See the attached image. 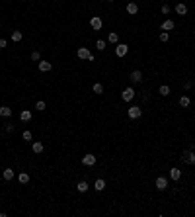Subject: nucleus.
<instances>
[{"label": "nucleus", "mask_w": 195, "mask_h": 217, "mask_svg": "<svg viewBox=\"0 0 195 217\" xmlns=\"http://www.w3.org/2000/svg\"><path fill=\"white\" fill-rule=\"evenodd\" d=\"M182 161L185 162V164H195V153H193V149H187V151H183V155H182Z\"/></svg>", "instance_id": "nucleus-1"}, {"label": "nucleus", "mask_w": 195, "mask_h": 217, "mask_svg": "<svg viewBox=\"0 0 195 217\" xmlns=\"http://www.w3.org/2000/svg\"><path fill=\"white\" fill-rule=\"evenodd\" d=\"M127 53H129V45L127 43H117V45H115V55H117L119 59H123Z\"/></svg>", "instance_id": "nucleus-2"}, {"label": "nucleus", "mask_w": 195, "mask_h": 217, "mask_svg": "<svg viewBox=\"0 0 195 217\" xmlns=\"http://www.w3.org/2000/svg\"><path fill=\"white\" fill-rule=\"evenodd\" d=\"M102 26H104V22H102V18H100V16H92L90 18V27H92L94 31H100V30H102Z\"/></svg>", "instance_id": "nucleus-3"}, {"label": "nucleus", "mask_w": 195, "mask_h": 217, "mask_svg": "<svg viewBox=\"0 0 195 217\" xmlns=\"http://www.w3.org/2000/svg\"><path fill=\"white\" fill-rule=\"evenodd\" d=\"M127 113H129V119H139L142 115V110H141V106H131Z\"/></svg>", "instance_id": "nucleus-4"}, {"label": "nucleus", "mask_w": 195, "mask_h": 217, "mask_svg": "<svg viewBox=\"0 0 195 217\" xmlns=\"http://www.w3.org/2000/svg\"><path fill=\"white\" fill-rule=\"evenodd\" d=\"M96 162H98V157L92 155V153H88V155L82 157V164H84V166H94Z\"/></svg>", "instance_id": "nucleus-5"}, {"label": "nucleus", "mask_w": 195, "mask_h": 217, "mask_svg": "<svg viewBox=\"0 0 195 217\" xmlns=\"http://www.w3.org/2000/svg\"><path fill=\"white\" fill-rule=\"evenodd\" d=\"M133 98H135V88H131V86L121 92V100H123V102H131Z\"/></svg>", "instance_id": "nucleus-6"}, {"label": "nucleus", "mask_w": 195, "mask_h": 217, "mask_svg": "<svg viewBox=\"0 0 195 217\" xmlns=\"http://www.w3.org/2000/svg\"><path fill=\"white\" fill-rule=\"evenodd\" d=\"M90 55H92V53H90V49H88V47H78V49H76V57H78L80 61H84V59L88 61V57H90Z\"/></svg>", "instance_id": "nucleus-7"}, {"label": "nucleus", "mask_w": 195, "mask_h": 217, "mask_svg": "<svg viewBox=\"0 0 195 217\" xmlns=\"http://www.w3.org/2000/svg\"><path fill=\"white\" fill-rule=\"evenodd\" d=\"M154 186H156V190L164 192L166 188H168V178H164V176H158V178H156V182H154Z\"/></svg>", "instance_id": "nucleus-8"}, {"label": "nucleus", "mask_w": 195, "mask_h": 217, "mask_svg": "<svg viewBox=\"0 0 195 217\" xmlns=\"http://www.w3.org/2000/svg\"><path fill=\"white\" fill-rule=\"evenodd\" d=\"M172 30H176V22L174 20H164L162 26H160V31H172Z\"/></svg>", "instance_id": "nucleus-9"}, {"label": "nucleus", "mask_w": 195, "mask_h": 217, "mask_svg": "<svg viewBox=\"0 0 195 217\" xmlns=\"http://www.w3.org/2000/svg\"><path fill=\"white\" fill-rule=\"evenodd\" d=\"M43 149H45V145H43L41 141H33V143H31V151H33L35 155H41Z\"/></svg>", "instance_id": "nucleus-10"}, {"label": "nucleus", "mask_w": 195, "mask_h": 217, "mask_svg": "<svg viewBox=\"0 0 195 217\" xmlns=\"http://www.w3.org/2000/svg\"><path fill=\"white\" fill-rule=\"evenodd\" d=\"M39 70H41V72H51V70H53L51 61H39Z\"/></svg>", "instance_id": "nucleus-11"}, {"label": "nucleus", "mask_w": 195, "mask_h": 217, "mask_svg": "<svg viewBox=\"0 0 195 217\" xmlns=\"http://www.w3.org/2000/svg\"><path fill=\"white\" fill-rule=\"evenodd\" d=\"M94 190H96V192H104L105 190V180L104 178H96V182H94Z\"/></svg>", "instance_id": "nucleus-12"}, {"label": "nucleus", "mask_w": 195, "mask_h": 217, "mask_svg": "<svg viewBox=\"0 0 195 217\" xmlns=\"http://www.w3.org/2000/svg\"><path fill=\"white\" fill-rule=\"evenodd\" d=\"M125 10H127V14H131V16H135V14L139 12V4H137V2H129V4L125 6Z\"/></svg>", "instance_id": "nucleus-13"}, {"label": "nucleus", "mask_w": 195, "mask_h": 217, "mask_svg": "<svg viewBox=\"0 0 195 217\" xmlns=\"http://www.w3.org/2000/svg\"><path fill=\"white\" fill-rule=\"evenodd\" d=\"M179 178H182V170H179V168H176V166H174V168H170V180L178 182Z\"/></svg>", "instance_id": "nucleus-14"}, {"label": "nucleus", "mask_w": 195, "mask_h": 217, "mask_svg": "<svg viewBox=\"0 0 195 217\" xmlns=\"http://www.w3.org/2000/svg\"><path fill=\"white\" fill-rule=\"evenodd\" d=\"M129 78H131V82H141L142 80V72L137 69V70H133L131 75H129Z\"/></svg>", "instance_id": "nucleus-15"}, {"label": "nucleus", "mask_w": 195, "mask_h": 217, "mask_svg": "<svg viewBox=\"0 0 195 217\" xmlns=\"http://www.w3.org/2000/svg\"><path fill=\"white\" fill-rule=\"evenodd\" d=\"M76 190L80 192V194H84V192H88V190H90V184L86 182V180H80V182L76 184Z\"/></svg>", "instance_id": "nucleus-16"}, {"label": "nucleus", "mask_w": 195, "mask_h": 217, "mask_svg": "<svg viewBox=\"0 0 195 217\" xmlns=\"http://www.w3.org/2000/svg\"><path fill=\"white\" fill-rule=\"evenodd\" d=\"M20 119L26 121V123H27V121H31V112L30 110H21L20 112Z\"/></svg>", "instance_id": "nucleus-17"}, {"label": "nucleus", "mask_w": 195, "mask_h": 217, "mask_svg": "<svg viewBox=\"0 0 195 217\" xmlns=\"http://www.w3.org/2000/svg\"><path fill=\"white\" fill-rule=\"evenodd\" d=\"M176 14H179V16H185V14H187V6H185L183 2L176 4Z\"/></svg>", "instance_id": "nucleus-18"}, {"label": "nucleus", "mask_w": 195, "mask_h": 217, "mask_svg": "<svg viewBox=\"0 0 195 217\" xmlns=\"http://www.w3.org/2000/svg\"><path fill=\"white\" fill-rule=\"evenodd\" d=\"M14 176H16L14 168H4V172H2V178H4V180H12Z\"/></svg>", "instance_id": "nucleus-19"}, {"label": "nucleus", "mask_w": 195, "mask_h": 217, "mask_svg": "<svg viewBox=\"0 0 195 217\" xmlns=\"http://www.w3.org/2000/svg\"><path fill=\"white\" fill-rule=\"evenodd\" d=\"M107 41L113 43V45H117V43H119V35L115 31H109V33H107Z\"/></svg>", "instance_id": "nucleus-20"}, {"label": "nucleus", "mask_w": 195, "mask_h": 217, "mask_svg": "<svg viewBox=\"0 0 195 217\" xmlns=\"http://www.w3.org/2000/svg\"><path fill=\"white\" fill-rule=\"evenodd\" d=\"M179 106H182V108H189L191 106V98L189 96H182V98H179Z\"/></svg>", "instance_id": "nucleus-21"}, {"label": "nucleus", "mask_w": 195, "mask_h": 217, "mask_svg": "<svg viewBox=\"0 0 195 217\" xmlns=\"http://www.w3.org/2000/svg\"><path fill=\"white\" fill-rule=\"evenodd\" d=\"M10 115H12V110H10L8 106H2V108H0V118H10Z\"/></svg>", "instance_id": "nucleus-22"}, {"label": "nucleus", "mask_w": 195, "mask_h": 217, "mask_svg": "<svg viewBox=\"0 0 195 217\" xmlns=\"http://www.w3.org/2000/svg\"><path fill=\"white\" fill-rule=\"evenodd\" d=\"M18 180H20V184H27V182H30V174H27V172H20Z\"/></svg>", "instance_id": "nucleus-23"}, {"label": "nucleus", "mask_w": 195, "mask_h": 217, "mask_svg": "<svg viewBox=\"0 0 195 217\" xmlns=\"http://www.w3.org/2000/svg\"><path fill=\"white\" fill-rule=\"evenodd\" d=\"M158 92H160V96H164V98L170 96V86H168V84H162L160 88H158Z\"/></svg>", "instance_id": "nucleus-24"}, {"label": "nucleus", "mask_w": 195, "mask_h": 217, "mask_svg": "<svg viewBox=\"0 0 195 217\" xmlns=\"http://www.w3.org/2000/svg\"><path fill=\"white\" fill-rule=\"evenodd\" d=\"M21 139H24V141H33V133L30 131V129H26V131L21 133Z\"/></svg>", "instance_id": "nucleus-25"}, {"label": "nucleus", "mask_w": 195, "mask_h": 217, "mask_svg": "<svg viewBox=\"0 0 195 217\" xmlns=\"http://www.w3.org/2000/svg\"><path fill=\"white\" fill-rule=\"evenodd\" d=\"M92 90L96 92V94H104V84L102 82H96V84L92 86Z\"/></svg>", "instance_id": "nucleus-26"}, {"label": "nucleus", "mask_w": 195, "mask_h": 217, "mask_svg": "<svg viewBox=\"0 0 195 217\" xmlns=\"http://www.w3.org/2000/svg\"><path fill=\"white\" fill-rule=\"evenodd\" d=\"M96 47H98V51H104V49L107 47V41H104V39H98V41H96Z\"/></svg>", "instance_id": "nucleus-27"}, {"label": "nucleus", "mask_w": 195, "mask_h": 217, "mask_svg": "<svg viewBox=\"0 0 195 217\" xmlns=\"http://www.w3.org/2000/svg\"><path fill=\"white\" fill-rule=\"evenodd\" d=\"M21 37H24V33H21V31H12V41H21Z\"/></svg>", "instance_id": "nucleus-28"}, {"label": "nucleus", "mask_w": 195, "mask_h": 217, "mask_svg": "<svg viewBox=\"0 0 195 217\" xmlns=\"http://www.w3.org/2000/svg\"><path fill=\"white\" fill-rule=\"evenodd\" d=\"M45 108H47V104L43 102V100H39V102L35 104V110H37V112H45Z\"/></svg>", "instance_id": "nucleus-29"}, {"label": "nucleus", "mask_w": 195, "mask_h": 217, "mask_svg": "<svg viewBox=\"0 0 195 217\" xmlns=\"http://www.w3.org/2000/svg\"><path fill=\"white\" fill-rule=\"evenodd\" d=\"M168 39H170V33H168V31H160V41H162V43H166Z\"/></svg>", "instance_id": "nucleus-30"}, {"label": "nucleus", "mask_w": 195, "mask_h": 217, "mask_svg": "<svg viewBox=\"0 0 195 217\" xmlns=\"http://www.w3.org/2000/svg\"><path fill=\"white\" fill-rule=\"evenodd\" d=\"M30 57H31V61H41V53L39 51H33Z\"/></svg>", "instance_id": "nucleus-31"}, {"label": "nucleus", "mask_w": 195, "mask_h": 217, "mask_svg": "<svg viewBox=\"0 0 195 217\" xmlns=\"http://www.w3.org/2000/svg\"><path fill=\"white\" fill-rule=\"evenodd\" d=\"M160 12H162V14H170V6H168V4H162Z\"/></svg>", "instance_id": "nucleus-32"}, {"label": "nucleus", "mask_w": 195, "mask_h": 217, "mask_svg": "<svg viewBox=\"0 0 195 217\" xmlns=\"http://www.w3.org/2000/svg\"><path fill=\"white\" fill-rule=\"evenodd\" d=\"M14 129H16V127H14V123H8V125H6V131H8V133H12Z\"/></svg>", "instance_id": "nucleus-33"}, {"label": "nucleus", "mask_w": 195, "mask_h": 217, "mask_svg": "<svg viewBox=\"0 0 195 217\" xmlns=\"http://www.w3.org/2000/svg\"><path fill=\"white\" fill-rule=\"evenodd\" d=\"M6 45H8V43H6V39H0V49H6Z\"/></svg>", "instance_id": "nucleus-34"}, {"label": "nucleus", "mask_w": 195, "mask_h": 217, "mask_svg": "<svg viewBox=\"0 0 195 217\" xmlns=\"http://www.w3.org/2000/svg\"><path fill=\"white\" fill-rule=\"evenodd\" d=\"M107 2H113V0H107Z\"/></svg>", "instance_id": "nucleus-35"}]
</instances>
